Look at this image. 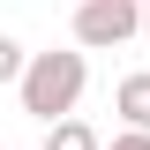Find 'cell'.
I'll return each mask as SVG.
<instances>
[{"instance_id": "1", "label": "cell", "mask_w": 150, "mask_h": 150, "mask_svg": "<svg viewBox=\"0 0 150 150\" xmlns=\"http://www.w3.org/2000/svg\"><path fill=\"white\" fill-rule=\"evenodd\" d=\"M83 90H90V53L83 45H68V53H30L15 75V98L30 120H60V112L83 105Z\"/></svg>"}, {"instance_id": "2", "label": "cell", "mask_w": 150, "mask_h": 150, "mask_svg": "<svg viewBox=\"0 0 150 150\" xmlns=\"http://www.w3.org/2000/svg\"><path fill=\"white\" fill-rule=\"evenodd\" d=\"M68 30H75L83 53H120V45H135V30H143V0H75Z\"/></svg>"}, {"instance_id": "3", "label": "cell", "mask_w": 150, "mask_h": 150, "mask_svg": "<svg viewBox=\"0 0 150 150\" xmlns=\"http://www.w3.org/2000/svg\"><path fill=\"white\" fill-rule=\"evenodd\" d=\"M112 112H120V128H143V135H150V68L120 75V90H112Z\"/></svg>"}, {"instance_id": "4", "label": "cell", "mask_w": 150, "mask_h": 150, "mask_svg": "<svg viewBox=\"0 0 150 150\" xmlns=\"http://www.w3.org/2000/svg\"><path fill=\"white\" fill-rule=\"evenodd\" d=\"M38 150H105V135H98L83 112H60V120H45V143Z\"/></svg>"}, {"instance_id": "5", "label": "cell", "mask_w": 150, "mask_h": 150, "mask_svg": "<svg viewBox=\"0 0 150 150\" xmlns=\"http://www.w3.org/2000/svg\"><path fill=\"white\" fill-rule=\"evenodd\" d=\"M23 60H30V53H23V38H8V30H0V90L23 75Z\"/></svg>"}, {"instance_id": "6", "label": "cell", "mask_w": 150, "mask_h": 150, "mask_svg": "<svg viewBox=\"0 0 150 150\" xmlns=\"http://www.w3.org/2000/svg\"><path fill=\"white\" fill-rule=\"evenodd\" d=\"M105 150H150V135H143V128H120V135H112Z\"/></svg>"}, {"instance_id": "7", "label": "cell", "mask_w": 150, "mask_h": 150, "mask_svg": "<svg viewBox=\"0 0 150 150\" xmlns=\"http://www.w3.org/2000/svg\"><path fill=\"white\" fill-rule=\"evenodd\" d=\"M135 38H143V45H150V0H143V30H135Z\"/></svg>"}]
</instances>
